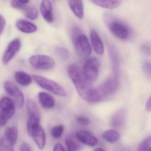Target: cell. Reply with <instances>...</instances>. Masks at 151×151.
<instances>
[{"label": "cell", "mask_w": 151, "mask_h": 151, "mask_svg": "<svg viewBox=\"0 0 151 151\" xmlns=\"http://www.w3.org/2000/svg\"><path fill=\"white\" fill-rule=\"evenodd\" d=\"M68 73L78 93L83 99L89 103H95L100 100L96 89L86 79L78 66L75 64L70 65Z\"/></svg>", "instance_id": "cell-1"}, {"label": "cell", "mask_w": 151, "mask_h": 151, "mask_svg": "<svg viewBox=\"0 0 151 151\" xmlns=\"http://www.w3.org/2000/svg\"><path fill=\"white\" fill-rule=\"evenodd\" d=\"M72 39L74 47L80 56L84 58L90 56L91 53V47L86 35L82 33L81 29L75 26L72 29Z\"/></svg>", "instance_id": "cell-2"}, {"label": "cell", "mask_w": 151, "mask_h": 151, "mask_svg": "<svg viewBox=\"0 0 151 151\" xmlns=\"http://www.w3.org/2000/svg\"><path fill=\"white\" fill-rule=\"evenodd\" d=\"M32 78L39 86L45 90L58 96H67V92L65 89L55 81L37 75H33Z\"/></svg>", "instance_id": "cell-3"}, {"label": "cell", "mask_w": 151, "mask_h": 151, "mask_svg": "<svg viewBox=\"0 0 151 151\" xmlns=\"http://www.w3.org/2000/svg\"><path fill=\"white\" fill-rule=\"evenodd\" d=\"M26 107L29 116V120L27 124V131L29 135H30L32 127L36 124H39L41 116L38 107L35 101L31 99H27Z\"/></svg>", "instance_id": "cell-4"}, {"label": "cell", "mask_w": 151, "mask_h": 151, "mask_svg": "<svg viewBox=\"0 0 151 151\" xmlns=\"http://www.w3.org/2000/svg\"><path fill=\"white\" fill-rule=\"evenodd\" d=\"M107 22V25L112 34L122 40L127 39L129 37L130 31L128 26L122 21L110 19Z\"/></svg>", "instance_id": "cell-5"}, {"label": "cell", "mask_w": 151, "mask_h": 151, "mask_svg": "<svg viewBox=\"0 0 151 151\" xmlns=\"http://www.w3.org/2000/svg\"><path fill=\"white\" fill-rule=\"evenodd\" d=\"M118 81L115 76L109 78L106 82L96 89L100 100L112 96L118 89Z\"/></svg>", "instance_id": "cell-6"}, {"label": "cell", "mask_w": 151, "mask_h": 151, "mask_svg": "<svg viewBox=\"0 0 151 151\" xmlns=\"http://www.w3.org/2000/svg\"><path fill=\"white\" fill-rule=\"evenodd\" d=\"M99 67V62L95 57L89 58L85 63L83 73L86 79L91 83L98 78Z\"/></svg>", "instance_id": "cell-7"}, {"label": "cell", "mask_w": 151, "mask_h": 151, "mask_svg": "<svg viewBox=\"0 0 151 151\" xmlns=\"http://www.w3.org/2000/svg\"><path fill=\"white\" fill-rule=\"evenodd\" d=\"M30 63L35 68L42 70H48L55 66L54 60L50 56L38 55L31 56L29 60Z\"/></svg>", "instance_id": "cell-8"}, {"label": "cell", "mask_w": 151, "mask_h": 151, "mask_svg": "<svg viewBox=\"0 0 151 151\" xmlns=\"http://www.w3.org/2000/svg\"><path fill=\"white\" fill-rule=\"evenodd\" d=\"M4 88L9 96L12 98L17 107L21 108L24 103V96L20 89L11 81H6Z\"/></svg>", "instance_id": "cell-9"}, {"label": "cell", "mask_w": 151, "mask_h": 151, "mask_svg": "<svg viewBox=\"0 0 151 151\" xmlns=\"http://www.w3.org/2000/svg\"><path fill=\"white\" fill-rule=\"evenodd\" d=\"M22 43L19 39L17 38L9 43L6 49L2 58V62L4 65L7 64L14 58L21 47Z\"/></svg>", "instance_id": "cell-10"}, {"label": "cell", "mask_w": 151, "mask_h": 151, "mask_svg": "<svg viewBox=\"0 0 151 151\" xmlns=\"http://www.w3.org/2000/svg\"><path fill=\"white\" fill-rule=\"evenodd\" d=\"M30 136L32 137L40 149H44L46 144L45 133L40 124H36L32 127Z\"/></svg>", "instance_id": "cell-11"}, {"label": "cell", "mask_w": 151, "mask_h": 151, "mask_svg": "<svg viewBox=\"0 0 151 151\" xmlns=\"http://www.w3.org/2000/svg\"><path fill=\"white\" fill-rule=\"evenodd\" d=\"M76 139L80 143L90 146H95L98 144V140L91 132L85 130H80L76 134Z\"/></svg>", "instance_id": "cell-12"}, {"label": "cell", "mask_w": 151, "mask_h": 151, "mask_svg": "<svg viewBox=\"0 0 151 151\" xmlns=\"http://www.w3.org/2000/svg\"><path fill=\"white\" fill-rule=\"evenodd\" d=\"M0 109L9 120L12 118L14 114L15 111L14 103L8 97H2L0 99Z\"/></svg>", "instance_id": "cell-13"}, {"label": "cell", "mask_w": 151, "mask_h": 151, "mask_svg": "<svg viewBox=\"0 0 151 151\" xmlns=\"http://www.w3.org/2000/svg\"><path fill=\"white\" fill-rule=\"evenodd\" d=\"M40 12L45 20L48 23L53 22L52 5L51 1L47 0L41 2L40 7Z\"/></svg>", "instance_id": "cell-14"}, {"label": "cell", "mask_w": 151, "mask_h": 151, "mask_svg": "<svg viewBox=\"0 0 151 151\" xmlns=\"http://www.w3.org/2000/svg\"><path fill=\"white\" fill-rule=\"evenodd\" d=\"M92 46L95 52L99 55H102L104 52V46L102 40L94 30H92L90 34Z\"/></svg>", "instance_id": "cell-15"}, {"label": "cell", "mask_w": 151, "mask_h": 151, "mask_svg": "<svg viewBox=\"0 0 151 151\" xmlns=\"http://www.w3.org/2000/svg\"><path fill=\"white\" fill-rule=\"evenodd\" d=\"M126 117V111L124 109H121L114 114L110 120V125L114 128L122 127L124 123Z\"/></svg>", "instance_id": "cell-16"}, {"label": "cell", "mask_w": 151, "mask_h": 151, "mask_svg": "<svg viewBox=\"0 0 151 151\" xmlns=\"http://www.w3.org/2000/svg\"><path fill=\"white\" fill-rule=\"evenodd\" d=\"M68 4L74 14L79 19L84 16L83 5L81 1H68Z\"/></svg>", "instance_id": "cell-17"}, {"label": "cell", "mask_w": 151, "mask_h": 151, "mask_svg": "<svg viewBox=\"0 0 151 151\" xmlns=\"http://www.w3.org/2000/svg\"><path fill=\"white\" fill-rule=\"evenodd\" d=\"M38 98L43 107L46 109H52L55 104L53 97L49 93L43 92L39 93Z\"/></svg>", "instance_id": "cell-18"}, {"label": "cell", "mask_w": 151, "mask_h": 151, "mask_svg": "<svg viewBox=\"0 0 151 151\" xmlns=\"http://www.w3.org/2000/svg\"><path fill=\"white\" fill-rule=\"evenodd\" d=\"M18 29L22 32L26 33H32L37 30V27L35 24L25 20L18 21L16 24Z\"/></svg>", "instance_id": "cell-19"}, {"label": "cell", "mask_w": 151, "mask_h": 151, "mask_svg": "<svg viewBox=\"0 0 151 151\" xmlns=\"http://www.w3.org/2000/svg\"><path fill=\"white\" fill-rule=\"evenodd\" d=\"M18 134L17 128L15 126H13L6 130L2 139L15 145L17 141Z\"/></svg>", "instance_id": "cell-20"}, {"label": "cell", "mask_w": 151, "mask_h": 151, "mask_svg": "<svg viewBox=\"0 0 151 151\" xmlns=\"http://www.w3.org/2000/svg\"><path fill=\"white\" fill-rule=\"evenodd\" d=\"M14 78L16 82L22 86H28L32 82L31 77L23 71H17L16 72L14 75Z\"/></svg>", "instance_id": "cell-21"}, {"label": "cell", "mask_w": 151, "mask_h": 151, "mask_svg": "<svg viewBox=\"0 0 151 151\" xmlns=\"http://www.w3.org/2000/svg\"><path fill=\"white\" fill-rule=\"evenodd\" d=\"M91 2L99 6L109 9L116 8L121 3L120 1H93Z\"/></svg>", "instance_id": "cell-22"}, {"label": "cell", "mask_w": 151, "mask_h": 151, "mask_svg": "<svg viewBox=\"0 0 151 151\" xmlns=\"http://www.w3.org/2000/svg\"><path fill=\"white\" fill-rule=\"evenodd\" d=\"M65 144L68 151H80L83 148V146L80 142L71 137L66 139Z\"/></svg>", "instance_id": "cell-23"}, {"label": "cell", "mask_w": 151, "mask_h": 151, "mask_svg": "<svg viewBox=\"0 0 151 151\" xmlns=\"http://www.w3.org/2000/svg\"><path fill=\"white\" fill-rule=\"evenodd\" d=\"M102 137L106 141L109 143H114L119 139L120 134L118 132L114 130H106L102 135Z\"/></svg>", "instance_id": "cell-24"}, {"label": "cell", "mask_w": 151, "mask_h": 151, "mask_svg": "<svg viewBox=\"0 0 151 151\" xmlns=\"http://www.w3.org/2000/svg\"><path fill=\"white\" fill-rule=\"evenodd\" d=\"M55 52L58 56L63 60H67L69 58V53L65 47H57L55 48Z\"/></svg>", "instance_id": "cell-25"}, {"label": "cell", "mask_w": 151, "mask_h": 151, "mask_svg": "<svg viewBox=\"0 0 151 151\" xmlns=\"http://www.w3.org/2000/svg\"><path fill=\"white\" fill-rule=\"evenodd\" d=\"M24 16L30 20H35L38 17V12L35 8H29L27 9L24 11Z\"/></svg>", "instance_id": "cell-26"}, {"label": "cell", "mask_w": 151, "mask_h": 151, "mask_svg": "<svg viewBox=\"0 0 151 151\" xmlns=\"http://www.w3.org/2000/svg\"><path fill=\"white\" fill-rule=\"evenodd\" d=\"M151 136H149L143 139L139 144L137 148V151H147L151 145Z\"/></svg>", "instance_id": "cell-27"}, {"label": "cell", "mask_w": 151, "mask_h": 151, "mask_svg": "<svg viewBox=\"0 0 151 151\" xmlns=\"http://www.w3.org/2000/svg\"><path fill=\"white\" fill-rule=\"evenodd\" d=\"M63 125H57L52 128V135L55 138H59L62 135L64 131Z\"/></svg>", "instance_id": "cell-28"}, {"label": "cell", "mask_w": 151, "mask_h": 151, "mask_svg": "<svg viewBox=\"0 0 151 151\" xmlns=\"http://www.w3.org/2000/svg\"><path fill=\"white\" fill-rule=\"evenodd\" d=\"M14 145L3 139L0 142V151H14Z\"/></svg>", "instance_id": "cell-29"}, {"label": "cell", "mask_w": 151, "mask_h": 151, "mask_svg": "<svg viewBox=\"0 0 151 151\" xmlns=\"http://www.w3.org/2000/svg\"><path fill=\"white\" fill-rule=\"evenodd\" d=\"M29 2V1H23V0H14L11 2V6L14 8L18 9H24L26 5Z\"/></svg>", "instance_id": "cell-30"}, {"label": "cell", "mask_w": 151, "mask_h": 151, "mask_svg": "<svg viewBox=\"0 0 151 151\" xmlns=\"http://www.w3.org/2000/svg\"><path fill=\"white\" fill-rule=\"evenodd\" d=\"M142 68L144 73L147 76V77L151 78V63L148 61H145L142 64Z\"/></svg>", "instance_id": "cell-31"}, {"label": "cell", "mask_w": 151, "mask_h": 151, "mask_svg": "<svg viewBox=\"0 0 151 151\" xmlns=\"http://www.w3.org/2000/svg\"><path fill=\"white\" fill-rule=\"evenodd\" d=\"M77 121L79 124L83 125H88L91 123L90 119L85 116H78Z\"/></svg>", "instance_id": "cell-32"}, {"label": "cell", "mask_w": 151, "mask_h": 151, "mask_svg": "<svg viewBox=\"0 0 151 151\" xmlns=\"http://www.w3.org/2000/svg\"><path fill=\"white\" fill-rule=\"evenodd\" d=\"M8 118L0 109V128L3 127L7 122Z\"/></svg>", "instance_id": "cell-33"}, {"label": "cell", "mask_w": 151, "mask_h": 151, "mask_svg": "<svg viewBox=\"0 0 151 151\" xmlns=\"http://www.w3.org/2000/svg\"><path fill=\"white\" fill-rule=\"evenodd\" d=\"M141 50L143 53L147 55H150V45L148 43L143 44L141 47Z\"/></svg>", "instance_id": "cell-34"}, {"label": "cell", "mask_w": 151, "mask_h": 151, "mask_svg": "<svg viewBox=\"0 0 151 151\" xmlns=\"http://www.w3.org/2000/svg\"><path fill=\"white\" fill-rule=\"evenodd\" d=\"M6 25V21L5 18L0 14V35L3 32Z\"/></svg>", "instance_id": "cell-35"}, {"label": "cell", "mask_w": 151, "mask_h": 151, "mask_svg": "<svg viewBox=\"0 0 151 151\" xmlns=\"http://www.w3.org/2000/svg\"><path fill=\"white\" fill-rule=\"evenodd\" d=\"M53 151H66L65 148L60 143H57L54 146Z\"/></svg>", "instance_id": "cell-36"}, {"label": "cell", "mask_w": 151, "mask_h": 151, "mask_svg": "<svg viewBox=\"0 0 151 151\" xmlns=\"http://www.w3.org/2000/svg\"><path fill=\"white\" fill-rule=\"evenodd\" d=\"M20 151H31L29 145L27 143H24L21 145Z\"/></svg>", "instance_id": "cell-37"}, {"label": "cell", "mask_w": 151, "mask_h": 151, "mask_svg": "<svg viewBox=\"0 0 151 151\" xmlns=\"http://www.w3.org/2000/svg\"><path fill=\"white\" fill-rule=\"evenodd\" d=\"M151 97H149L148 99L147 100V102L146 105V109L147 112H150L151 110Z\"/></svg>", "instance_id": "cell-38"}, {"label": "cell", "mask_w": 151, "mask_h": 151, "mask_svg": "<svg viewBox=\"0 0 151 151\" xmlns=\"http://www.w3.org/2000/svg\"><path fill=\"white\" fill-rule=\"evenodd\" d=\"M93 151H106L104 149L101 148H96V149H94Z\"/></svg>", "instance_id": "cell-39"}, {"label": "cell", "mask_w": 151, "mask_h": 151, "mask_svg": "<svg viewBox=\"0 0 151 151\" xmlns=\"http://www.w3.org/2000/svg\"><path fill=\"white\" fill-rule=\"evenodd\" d=\"M120 151H131V150L129 148H123Z\"/></svg>", "instance_id": "cell-40"}, {"label": "cell", "mask_w": 151, "mask_h": 151, "mask_svg": "<svg viewBox=\"0 0 151 151\" xmlns=\"http://www.w3.org/2000/svg\"><path fill=\"white\" fill-rule=\"evenodd\" d=\"M147 151H151V147H149Z\"/></svg>", "instance_id": "cell-41"}, {"label": "cell", "mask_w": 151, "mask_h": 151, "mask_svg": "<svg viewBox=\"0 0 151 151\" xmlns=\"http://www.w3.org/2000/svg\"><path fill=\"white\" fill-rule=\"evenodd\" d=\"M1 137H0V142H1Z\"/></svg>", "instance_id": "cell-42"}]
</instances>
